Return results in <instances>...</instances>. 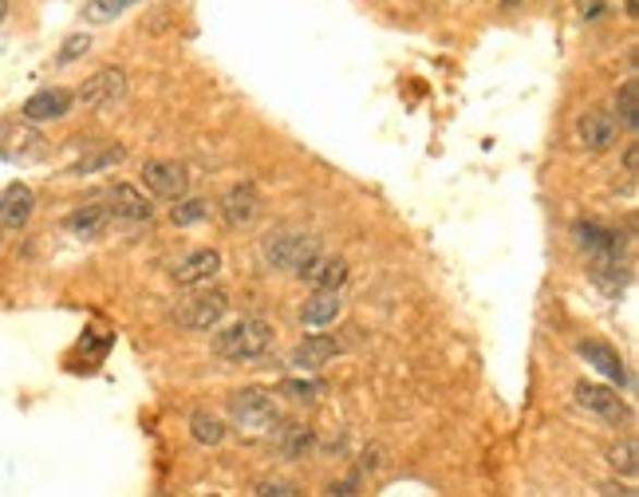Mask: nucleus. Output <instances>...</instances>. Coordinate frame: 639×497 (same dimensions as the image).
Returning a JSON list of instances; mask_svg holds the SVG:
<instances>
[{
  "mask_svg": "<svg viewBox=\"0 0 639 497\" xmlns=\"http://www.w3.org/2000/svg\"><path fill=\"white\" fill-rule=\"evenodd\" d=\"M592 284H596L600 292H608V296H619V292L631 284V269L624 265V260H592Z\"/></svg>",
  "mask_w": 639,
  "mask_h": 497,
  "instance_id": "obj_19",
  "label": "nucleus"
},
{
  "mask_svg": "<svg viewBox=\"0 0 639 497\" xmlns=\"http://www.w3.org/2000/svg\"><path fill=\"white\" fill-rule=\"evenodd\" d=\"M577 352H580V360L592 367V372H600L608 384H619V387H628L631 384V375H628V363L619 360V352L612 348V343H604V340H580L577 343Z\"/></svg>",
  "mask_w": 639,
  "mask_h": 497,
  "instance_id": "obj_9",
  "label": "nucleus"
},
{
  "mask_svg": "<svg viewBox=\"0 0 639 497\" xmlns=\"http://www.w3.org/2000/svg\"><path fill=\"white\" fill-rule=\"evenodd\" d=\"M624 166H628V178H636V166H639V146L636 143L624 150Z\"/></svg>",
  "mask_w": 639,
  "mask_h": 497,
  "instance_id": "obj_32",
  "label": "nucleus"
},
{
  "mask_svg": "<svg viewBox=\"0 0 639 497\" xmlns=\"http://www.w3.org/2000/svg\"><path fill=\"white\" fill-rule=\"evenodd\" d=\"M348 272L351 269H348V260L343 257H324V253H319L309 269H304V277L300 280H309L316 292H340L343 284H348Z\"/></svg>",
  "mask_w": 639,
  "mask_h": 497,
  "instance_id": "obj_17",
  "label": "nucleus"
},
{
  "mask_svg": "<svg viewBox=\"0 0 639 497\" xmlns=\"http://www.w3.org/2000/svg\"><path fill=\"white\" fill-rule=\"evenodd\" d=\"M577 138L584 143V150H596L600 155V150H608L619 138V123L608 111H584L577 123Z\"/></svg>",
  "mask_w": 639,
  "mask_h": 497,
  "instance_id": "obj_16",
  "label": "nucleus"
},
{
  "mask_svg": "<svg viewBox=\"0 0 639 497\" xmlns=\"http://www.w3.org/2000/svg\"><path fill=\"white\" fill-rule=\"evenodd\" d=\"M273 443L285 458H304L312 450V431L300 423H289V419H280V426L273 431Z\"/></svg>",
  "mask_w": 639,
  "mask_h": 497,
  "instance_id": "obj_21",
  "label": "nucleus"
},
{
  "mask_svg": "<svg viewBox=\"0 0 639 497\" xmlns=\"http://www.w3.org/2000/svg\"><path fill=\"white\" fill-rule=\"evenodd\" d=\"M134 4H143V0H87L83 4V24H111Z\"/></svg>",
  "mask_w": 639,
  "mask_h": 497,
  "instance_id": "obj_23",
  "label": "nucleus"
},
{
  "mask_svg": "<svg viewBox=\"0 0 639 497\" xmlns=\"http://www.w3.org/2000/svg\"><path fill=\"white\" fill-rule=\"evenodd\" d=\"M608 466L616 470L624 482H631L639 470V454H636V438H624V443H616L608 450Z\"/></svg>",
  "mask_w": 639,
  "mask_h": 497,
  "instance_id": "obj_26",
  "label": "nucleus"
},
{
  "mask_svg": "<svg viewBox=\"0 0 639 497\" xmlns=\"http://www.w3.org/2000/svg\"><path fill=\"white\" fill-rule=\"evenodd\" d=\"M36 214V194L24 182L0 190V229H24Z\"/></svg>",
  "mask_w": 639,
  "mask_h": 497,
  "instance_id": "obj_15",
  "label": "nucleus"
},
{
  "mask_svg": "<svg viewBox=\"0 0 639 497\" xmlns=\"http://www.w3.org/2000/svg\"><path fill=\"white\" fill-rule=\"evenodd\" d=\"M619 126H628V131H636L639 126V87L636 80L628 83H619V92H616V114H612Z\"/></svg>",
  "mask_w": 639,
  "mask_h": 497,
  "instance_id": "obj_24",
  "label": "nucleus"
},
{
  "mask_svg": "<svg viewBox=\"0 0 639 497\" xmlns=\"http://www.w3.org/2000/svg\"><path fill=\"white\" fill-rule=\"evenodd\" d=\"M143 182L155 197H166V202H182L190 190V174L182 162H170V158H150L143 162Z\"/></svg>",
  "mask_w": 639,
  "mask_h": 497,
  "instance_id": "obj_6",
  "label": "nucleus"
},
{
  "mask_svg": "<svg viewBox=\"0 0 639 497\" xmlns=\"http://www.w3.org/2000/svg\"><path fill=\"white\" fill-rule=\"evenodd\" d=\"M340 352H343V343L336 340V336H304V340L297 343V352H292V372H300V375L319 372L324 363H331Z\"/></svg>",
  "mask_w": 639,
  "mask_h": 497,
  "instance_id": "obj_14",
  "label": "nucleus"
},
{
  "mask_svg": "<svg viewBox=\"0 0 639 497\" xmlns=\"http://www.w3.org/2000/svg\"><path fill=\"white\" fill-rule=\"evenodd\" d=\"M4 16H9V0H0V21H4Z\"/></svg>",
  "mask_w": 639,
  "mask_h": 497,
  "instance_id": "obj_34",
  "label": "nucleus"
},
{
  "mask_svg": "<svg viewBox=\"0 0 639 497\" xmlns=\"http://www.w3.org/2000/svg\"><path fill=\"white\" fill-rule=\"evenodd\" d=\"M107 221H111V214H107L104 206H80L68 214L63 229H68L75 241H99L107 233Z\"/></svg>",
  "mask_w": 639,
  "mask_h": 497,
  "instance_id": "obj_18",
  "label": "nucleus"
},
{
  "mask_svg": "<svg viewBox=\"0 0 639 497\" xmlns=\"http://www.w3.org/2000/svg\"><path fill=\"white\" fill-rule=\"evenodd\" d=\"M107 202V214L111 218H123V221H150L155 218V206H150V197L143 190L134 186V182H111L104 194Z\"/></svg>",
  "mask_w": 639,
  "mask_h": 497,
  "instance_id": "obj_8",
  "label": "nucleus"
},
{
  "mask_svg": "<svg viewBox=\"0 0 639 497\" xmlns=\"http://www.w3.org/2000/svg\"><path fill=\"white\" fill-rule=\"evenodd\" d=\"M273 348V324L265 320H238L217 331L214 352L229 363H253Z\"/></svg>",
  "mask_w": 639,
  "mask_h": 497,
  "instance_id": "obj_3",
  "label": "nucleus"
},
{
  "mask_svg": "<svg viewBox=\"0 0 639 497\" xmlns=\"http://www.w3.org/2000/svg\"><path fill=\"white\" fill-rule=\"evenodd\" d=\"M87 48H92V36H87V32H75V36H68V40H63V48H60V56H56V60H60V63H75L83 52H87Z\"/></svg>",
  "mask_w": 639,
  "mask_h": 497,
  "instance_id": "obj_30",
  "label": "nucleus"
},
{
  "mask_svg": "<svg viewBox=\"0 0 639 497\" xmlns=\"http://www.w3.org/2000/svg\"><path fill=\"white\" fill-rule=\"evenodd\" d=\"M209 497H217V494H209Z\"/></svg>",
  "mask_w": 639,
  "mask_h": 497,
  "instance_id": "obj_35",
  "label": "nucleus"
},
{
  "mask_svg": "<svg viewBox=\"0 0 639 497\" xmlns=\"http://www.w3.org/2000/svg\"><path fill=\"white\" fill-rule=\"evenodd\" d=\"M261 253L277 272H292V277H304L312 260L319 257V241L312 233H300V229H273L265 241H261Z\"/></svg>",
  "mask_w": 639,
  "mask_h": 497,
  "instance_id": "obj_2",
  "label": "nucleus"
},
{
  "mask_svg": "<svg viewBox=\"0 0 639 497\" xmlns=\"http://www.w3.org/2000/svg\"><path fill=\"white\" fill-rule=\"evenodd\" d=\"M229 312V296L221 289H202L197 296H190L186 304H178L174 308V320L190 331H209L217 324L226 320Z\"/></svg>",
  "mask_w": 639,
  "mask_h": 497,
  "instance_id": "obj_4",
  "label": "nucleus"
},
{
  "mask_svg": "<svg viewBox=\"0 0 639 497\" xmlns=\"http://www.w3.org/2000/svg\"><path fill=\"white\" fill-rule=\"evenodd\" d=\"M580 12L584 16H604V0H580Z\"/></svg>",
  "mask_w": 639,
  "mask_h": 497,
  "instance_id": "obj_33",
  "label": "nucleus"
},
{
  "mask_svg": "<svg viewBox=\"0 0 639 497\" xmlns=\"http://www.w3.org/2000/svg\"><path fill=\"white\" fill-rule=\"evenodd\" d=\"M190 435H194V443H202V446H221L226 443V423L209 411H194L190 414Z\"/></svg>",
  "mask_w": 639,
  "mask_h": 497,
  "instance_id": "obj_22",
  "label": "nucleus"
},
{
  "mask_svg": "<svg viewBox=\"0 0 639 497\" xmlns=\"http://www.w3.org/2000/svg\"><path fill=\"white\" fill-rule=\"evenodd\" d=\"M221 272V253L217 248H194V253H186V257L174 265V284H182V289H202V284H209V280Z\"/></svg>",
  "mask_w": 639,
  "mask_h": 497,
  "instance_id": "obj_10",
  "label": "nucleus"
},
{
  "mask_svg": "<svg viewBox=\"0 0 639 497\" xmlns=\"http://www.w3.org/2000/svg\"><path fill=\"white\" fill-rule=\"evenodd\" d=\"M319 391H324V387L312 384V379H285V384L277 387V395H285L292 403H316Z\"/></svg>",
  "mask_w": 639,
  "mask_h": 497,
  "instance_id": "obj_28",
  "label": "nucleus"
},
{
  "mask_svg": "<svg viewBox=\"0 0 639 497\" xmlns=\"http://www.w3.org/2000/svg\"><path fill=\"white\" fill-rule=\"evenodd\" d=\"M340 316V292H312L309 301L300 304V320L309 328H324Z\"/></svg>",
  "mask_w": 639,
  "mask_h": 497,
  "instance_id": "obj_20",
  "label": "nucleus"
},
{
  "mask_svg": "<svg viewBox=\"0 0 639 497\" xmlns=\"http://www.w3.org/2000/svg\"><path fill=\"white\" fill-rule=\"evenodd\" d=\"M577 407L588 414H596V419H604V423H619V419H628V407H624V399H619L612 387L604 384H588V379H580L577 384Z\"/></svg>",
  "mask_w": 639,
  "mask_h": 497,
  "instance_id": "obj_11",
  "label": "nucleus"
},
{
  "mask_svg": "<svg viewBox=\"0 0 639 497\" xmlns=\"http://www.w3.org/2000/svg\"><path fill=\"white\" fill-rule=\"evenodd\" d=\"M126 158V150L119 143L114 146H104L99 155H92V158H80V162L72 166V174H95V170H107V166H119Z\"/></svg>",
  "mask_w": 639,
  "mask_h": 497,
  "instance_id": "obj_27",
  "label": "nucleus"
},
{
  "mask_svg": "<svg viewBox=\"0 0 639 497\" xmlns=\"http://www.w3.org/2000/svg\"><path fill=\"white\" fill-rule=\"evenodd\" d=\"M253 497H304L292 482L285 477H261L257 486H253Z\"/></svg>",
  "mask_w": 639,
  "mask_h": 497,
  "instance_id": "obj_29",
  "label": "nucleus"
},
{
  "mask_svg": "<svg viewBox=\"0 0 639 497\" xmlns=\"http://www.w3.org/2000/svg\"><path fill=\"white\" fill-rule=\"evenodd\" d=\"M600 494L604 497H636V489H631V482H604Z\"/></svg>",
  "mask_w": 639,
  "mask_h": 497,
  "instance_id": "obj_31",
  "label": "nucleus"
},
{
  "mask_svg": "<svg viewBox=\"0 0 639 497\" xmlns=\"http://www.w3.org/2000/svg\"><path fill=\"white\" fill-rule=\"evenodd\" d=\"M126 95V72L123 68H99L95 75L80 83V92H75V104L83 107H111L119 104Z\"/></svg>",
  "mask_w": 639,
  "mask_h": 497,
  "instance_id": "obj_7",
  "label": "nucleus"
},
{
  "mask_svg": "<svg viewBox=\"0 0 639 497\" xmlns=\"http://www.w3.org/2000/svg\"><path fill=\"white\" fill-rule=\"evenodd\" d=\"M229 423L238 426L245 438H273V431L280 426L277 399L261 387H245L229 399Z\"/></svg>",
  "mask_w": 639,
  "mask_h": 497,
  "instance_id": "obj_1",
  "label": "nucleus"
},
{
  "mask_svg": "<svg viewBox=\"0 0 639 497\" xmlns=\"http://www.w3.org/2000/svg\"><path fill=\"white\" fill-rule=\"evenodd\" d=\"M170 221H174L178 229L202 226V221H209V202L206 197H182V202H174V209H170Z\"/></svg>",
  "mask_w": 639,
  "mask_h": 497,
  "instance_id": "obj_25",
  "label": "nucleus"
},
{
  "mask_svg": "<svg viewBox=\"0 0 639 497\" xmlns=\"http://www.w3.org/2000/svg\"><path fill=\"white\" fill-rule=\"evenodd\" d=\"M572 245L588 253L592 260H619L624 253V233L619 229L600 226V221H572Z\"/></svg>",
  "mask_w": 639,
  "mask_h": 497,
  "instance_id": "obj_5",
  "label": "nucleus"
},
{
  "mask_svg": "<svg viewBox=\"0 0 639 497\" xmlns=\"http://www.w3.org/2000/svg\"><path fill=\"white\" fill-rule=\"evenodd\" d=\"M221 214L233 229H249L253 221L261 218V197L253 182H238V186H229L226 197H221Z\"/></svg>",
  "mask_w": 639,
  "mask_h": 497,
  "instance_id": "obj_13",
  "label": "nucleus"
},
{
  "mask_svg": "<svg viewBox=\"0 0 639 497\" xmlns=\"http://www.w3.org/2000/svg\"><path fill=\"white\" fill-rule=\"evenodd\" d=\"M72 104H75L72 92H63V87H44V92H36L28 104L21 107V114L28 126H40V123H52V119H63V114L72 111Z\"/></svg>",
  "mask_w": 639,
  "mask_h": 497,
  "instance_id": "obj_12",
  "label": "nucleus"
}]
</instances>
